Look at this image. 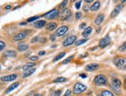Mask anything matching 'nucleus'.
<instances>
[{
    "label": "nucleus",
    "instance_id": "nucleus-1",
    "mask_svg": "<svg viewBox=\"0 0 126 96\" xmlns=\"http://www.w3.org/2000/svg\"><path fill=\"white\" fill-rule=\"evenodd\" d=\"M113 63L120 71H126V58L123 57L116 56L113 58Z\"/></svg>",
    "mask_w": 126,
    "mask_h": 96
},
{
    "label": "nucleus",
    "instance_id": "nucleus-2",
    "mask_svg": "<svg viewBox=\"0 0 126 96\" xmlns=\"http://www.w3.org/2000/svg\"><path fill=\"white\" fill-rule=\"evenodd\" d=\"M108 78L104 74H98L94 78V83L97 86H104L108 84Z\"/></svg>",
    "mask_w": 126,
    "mask_h": 96
},
{
    "label": "nucleus",
    "instance_id": "nucleus-3",
    "mask_svg": "<svg viewBox=\"0 0 126 96\" xmlns=\"http://www.w3.org/2000/svg\"><path fill=\"white\" fill-rule=\"evenodd\" d=\"M87 90L86 85L84 84L77 82L74 84V89H73V93L74 95H80L81 93H83L84 92Z\"/></svg>",
    "mask_w": 126,
    "mask_h": 96
},
{
    "label": "nucleus",
    "instance_id": "nucleus-4",
    "mask_svg": "<svg viewBox=\"0 0 126 96\" xmlns=\"http://www.w3.org/2000/svg\"><path fill=\"white\" fill-rule=\"evenodd\" d=\"M59 11L57 9H52L50 12H46V14L43 15V16L45 17V19L48 20H55V19L59 17Z\"/></svg>",
    "mask_w": 126,
    "mask_h": 96
},
{
    "label": "nucleus",
    "instance_id": "nucleus-5",
    "mask_svg": "<svg viewBox=\"0 0 126 96\" xmlns=\"http://www.w3.org/2000/svg\"><path fill=\"white\" fill-rule=\"evenodd\" d=\"M71 17V11L69 9H64V10H61L59 13V18L61 21L67 20Z\"/></svg>",
    "mask_w": 126,
    "mask_h": 96
},
{
    "label": "nucleus",
    "instance_id": "nucleus-6",
    "mask_svg": "<svg viewBox=\"0 0 126 96\" xmlns=\"http://www.w3.org/2000/svg\"><path fill=\"white\" fill-rule=\"evenodd\" d=\"M30 31V30H24L20 31L19 33H18L15 36H14V40L19 41V40H22L23 39H25L26 36L29 34Z\"/></svg>",
    "mask_w": 126,
    "mask_h": 96
},
{
    "label": "nucleus",
    "instance_id": "nucleus-7",
    "mask_svg": "<svg viewBox=\"0 0 126 96\" xmlns=\"http://www.w3.org/2000/svg\"><path fill=\"white\" fill-rule=\"evenodd\" d=\"M111 43V37L109 35L106 36L103 38H101L99 41V47L101 48H105L106 47H108Z\"/></svg>",
    "mask_w": 126,
    "mask_h": 96
},
{
    "label": "nucleus",
    "instance_id": "nucleus-8",
    "mask_svg": "<svg viewBox=\"0 0 126 96\" xmlns=\"http://www.w3.org/2000/svg\"><path fill=\"white\" fill-rule=\"evenodd\" d=\"M68 26L64 25V26H62L60 27H59L57 30L56 33H55V35L56 36H62L65 35L66 33H67V31H68Z\"/></svg>",
    "mask_w": 126,
    "mask_h": 96
},
{
    "label": "nucleus",
    "instance_id": "nucleus-9",
    "mask_svg": "<svg viewBox=\"0 0 126 96\" xmlns=\"http://www.w3.org/2000/svg\"><path fill=\"white\" fill-rule=\"evenodd\" d=\"M76 41H77V36H70L69 37H67V39L63 42V46L64 47H69L72 44H75Z\"/></svg>",
    "mask_w": 126,
    "mask_h": 96
},
{
    "label": "nucleus",
    "instance_id": "nucleus-10",
    "mask_svg": "<svg viewBox=\"0 0 126 96\" xmlns=\"http://www.w3.org/2000/svg\"><path fill=\"white\" fill-rule=\"evenodd\" d=\"M122 9H123V5H122V3L117 5V6H115V8L113 9V11L111 12L110 17H111V19L116 17V16H117L118 15V14H119V12H120L121 11H122Z\"/></svg>",
    "mask_w": 126,
    "mask_h": 96
},
{
    "label": "nucleus",
    "instance_id": "nucleus-11",
    "mask_svg": "<svg viewBox=\"0 0 126 96\" xmlns=\"http://www.w3.org/2000/svg\"><path fill=\"white\" fill-rule=\"evenodd\" d=\"M17 78V74H9L6 76H2L0 78V80L2 81H5V82H8V81H14Z\"/></svg>",
    "mask_w": 126,
    "mask_h": 96
},
{
    "label": "nucleus",
    "instance_id": "nucleus-12",
    "mask_svg": "<svg viewBox=\"0 0 126 96\" xmlns=\"http://www.w3.org/2000/svg\"><path fill=\"white\" fill-rule=\"evenodd\" d=\"M98 68H99V64L96 63H91L85 67V71L88 72H92V71L98 70Z\"/></svg>",
    "mask_w": 126,
    "mask_h": 96
},
{
    "label": "nucleus",
    "instance_id": "nucleus-13",
    "mask_svg": "<svg viewBox=\"0 0 126 96\" xmlns=\"http://www.w3.org/2000/svg\"><path fill=\"white\" fill-rule=\"evenodd\" d=\"M111 86H112V87H114V88L120 89L121 86H122V81H121V80L118 79V78H113L112 80H111Z\"/></svg>",
    "mask_w": 126,
    "mask_h": 96
},
{
    "label": "nucleus",
    "instance_id": "nucleus-14",
    "mask_svg": "<svg viewBox=\"0 0 126 96\" xmlns=\"http://www.w3.org/2000/svg\"><path fill=\"white\" fill-rule=\"evenodd\" d=\"M104 16L103 15L102 13H100L98 14V16H97L95 20H94V23L96 26H99L101 25V23H102V22L104 21Z\"/></svg>",
    "mask_w": 126,
    "mask_h": 96
},
{
    "label": "nucleus",
    "instance_id": "nucleus-15",
    "mask_svg": "<svg viewBox=\"0 0 126 96\" xmlns=\"http://www.w3.org/2000/svg\"><path fill=\"white\" fill-rule=\"evenodd\" d=\"M17 55V53L15 50H6L3 53V56L6 57H15Z\"/></svg>",
    "mask_w": 126,
    "mask_h": 96
},
{
    "label": "nucleus",
    "instance_id": "nucleus-16",
    "mask_svg": "<svg viewBox=\"0 0 126 96\" xmlns=\"http://www.w3.org/2000/svg\"><path fill=\"white\" fill-rule=\"evenodd\" d=\"M101 7V2L99 1H96L90 6V10L92 12H96L98 11Z\"/></svg>",
    "mask_w": 126,
    "mask_h": 96
},
{
    "label": "nucleus",
    "instance_id": "nucleus-17",
    "mask_svg": "<svg viewBox=\"0 0 126 96\" xmlns=\"http://www.w3.org/2000/svg\"><path fill=\"white\" fill-rule=\"evenodd\" d=\"M46 25V20H38L36 23H34V27L37 28V29H40L43 28L44 26Z\"/></svg>",
    "mask_w": 126,
    "mask_h": 96
},
{
    "label": "nucleus",
    "instance_id": "nucleus-18",
    "mask_svg": "<svg viewBox=\"0 0 126 96\" xmlns=\"http://www.w3.org/2000/svg\"><path fill=\"white\" fill-rule=\"evenodd\" d=\"M35 71H36V68H30V69H29V70H27L26 71H24V73L22 74V77H23V78H27V77L33 74Z\"/></svg>",
    "mask_w": 126,
    "mask_h": 96
},
{
    "label": "nucleus",
    "instance_id": "nucleus-19",
    "mask_svg": "<svg viewBox=\"0 0 126 96\" xmlns=\"http://www.w3.org/2000/svg\"><path fill=\"white\" fill-rule=\"evenodd\" d=\"M19 84V82H15V83L12 84H11L10 86H9V87H8V88L6 90V94H9V93H10L11 92H12V91H13L14 89H16V88L18 87Z\"/></svg>",
    "mask_w": 126,
    "mask_h": 96
},
{
    "label": "nucleus",
    "instance_id": "nucleus-20",
    "mask_svg": "<svg viewBox=\"0 0 126 96\" xmlns=\"http://www.w3.org/2000/svg\"><path fill=\"white\" fill-rule=\"evenodd\" d=\"M57 27V24L56 23H54V22L49 23H47L46 25V30H50V31L54 30Z\"/></svg>",
    "mask_w": 126,
    "mask_h": 96
},
{
    "label": "nucleus",
    "instance_id": "nucleus-21",
    "mask_svg": "<svg viewBox=\"0 0 126 96\" xmlns=\"http://www.w3.org/2000/svg\"><path fill=\"white\" fill-rule=\"evenodd\" d=\"M36 66V63H34V62H28V63H26L25 65H23V70L24 71H26L29 69H30V68H33V67H35Z\"/></svg>",
    "mask_w": 126,
    "mask_h": 96
},
{
    "label": "nucleus",
    "instance_id": "nucleus-22",
    "mask_svg": "<svg viewBox=\"0 0 126 96\" xmlns=\"http://www.w3.org/2000/svg\"><path fill=\"white\" fill-rule=\"evenodd\" d=\"M92 32V27L88 26V27H86V29H84V30L82 33V36L84 37H88Z\"/></svg>",
    "mask_w": 126,
    "mask_h": 96
},
{
    "label": "nucleus",
    "instance_id": "nucleus-23",
    "mask_svg": "<svg viewBox=\"0 0 126 96\" xmlns=\"http://www.w3.org/2000/svg\"><path fill=\"white\" fill-rule=\"evenodd\" d=\"M28 48H29V45L28 44H19L17 47V50L19 51H26L28 50Z\"/></svg>",
    "mask_w": 126,
    "mask_h": 96
},
{
    "label": "nucleus",
    "instance_id": "nucleus-24",
    "mask_svg": "<svg viewBox=\"0 0 126 96\" xmlns=\"http://www.w3.org/2000/svg\"><path fill=\"white\" fill-rule=\"evenodd\" d=\"M100 96H115V95H113L112 92H110L108 90H103V91H101Z\"/></svg>",
    "mask_w": 126,
    "mask_h": 96
},
{
    "label": "nucleus",
    "instance_id": "nucleus-25",
    "mask_svg": "<svg viewBox=\"0 0 126 96\" xmlns=\"http://www.w3.org/2000/svg\"><path fill=\"white\" fill-rule=\"evenodd\" d=\"M66 55V53L65 52H62V53H60V54H59L58 55H57L54 59H53V61L54 62H55V61H57V60H60L61 58H63V57H64V56Z\"/></svg>",
    "mask_w": 126,
    "mask_h": 96
},
{
    "label": "nucleus",
    "instance_id": "nucleus-26",
    "mask_svg": "<svg viewBox=\"0 0 126 96\" xmlns=\"http://www.w3.org/2000/svg\"><path fill=\"white\" fill-rule=\"evenodd\" d=\"M88 40V38H84V39H80V40H78L77 41H76L75 42V46H80V45H82V44H84V43H86L87 41Z\"/></svg>",
    "mask_w": 126,
    "mask_h": 96
},
{
    "label": "nucleus",
    "instance_id": "nucleus-27",
    "mask_svg": "<svg viewBox=\"0 0 126 96\" xmlns=\"http://www.w3.org/2000/svg\"><path fill=\"white\" fill-rule=\"evenodd\" d=\"M65 81H67V78H64V77H59V78L54 80V83H63V82H65Z\"/></svg>",
    "mask_w": 126,
    "mask_h": 96
},
{
    "label": "nucleus",
    "instance_id": "nucleus-28",
    "mask_svg": "<svg viewBox=\"0 0 126 96\" xmlns=\"http://www.w3.org/2000/svg\"><path fill=\"white\" fill-rule=\"evenodd\" d=\"M74 55H71V56H70V57H67V58H66L64 60H63L62 64H67L70 63V62L73 59H74Z\"/></svg>",
    "mask_w": 126,
    "mask_h": 96
},
{
    "label": "nucleus",
    "instance_id": "nucleus-29",
    "mask_svg": "<svg viewBox=\"0 0 126 96\" xmlns=\"http://www.w3.org/2000/svg\"><path fill=\"white\" fill-rule=\"evenodd\" d=\"M67 3H68V1L67 0H64V1H63L60 5V10H64V9H66V6L67 5Z\"/></svg>",
    "mask_w": 126,
    "mask_h": 96
},
{
    "label": "nucleus",
    "instance_id": "nucleus-30",
    "mask_svg": "<svg viewBox=\"0 0 126 96\" xmlns=\"http://www.w3.org/2000/svg\"><path fill=\"white\" fill-rule=\"evenodd\" d=\"M118 51H121V52H124L126 50V41L124 42L123 44L118 47Z\"/></svg>",
    "mask_w": 126,
    "mask_h": 96
},
{
    "label": "nucleus",
    "instance_id": "nucleus-31",
    "mask_svg": "<svg viewBox=\"0 0 126 96\" xmlns=\"http://www.w3.org/2000/svg\"><path fill=\"white\" fill-rule=\"evenodd\" d=\"M61 95V90H56L51 93V96H60Z\"/></svg>",
    "mask_w": 126,
    "mask_h": 96
},
{
    "label": "nucleus",
    "instance_id": "nucleus-32",
    "mask_svg": "<svg viewBox=\"0 0 126 96\" xmlns=\"http://www.w3.org/2000/svg\"><path fill=\"white\" fill-rule=\"evenodd\" d=\"M39 18H40V16H33V17H30V18H29L28 20H27V22H28V23H31V22H33V21H35V20H38Z\"/></svg>",
    "mask_w": 126,
    "mask_h": 96
},
{
    "label": "nucleus",
    "instance_id": "nucleus-33",
    "mask_svg": "<svg viewBox=\"0 0 126 96\" xmlns=\"http://www.w3.org/2000/svg\"><path fill=\"white\" fill-rule=\"evenodd\" d=\"M29 59H30V60H32V61H36V60H39V57L36 56V55H32V56H30V57H29Z\"/></svg>",
    "mask_w": 126,
    "mask_h": 96
},
{
    "label": "nucleus",
    "instance_id": "nucleus-34",
    "mask_svg": "<svg viewBox=\"0 0 126 96\" xmlns=\"http://www.w3.org/2000/svg\"><path fill=\"white\" fill-rule=\"evenodd\" d=\"M111 89L112 90V92H114V93H115V94H117V95H118V94H120V89H118V88H114V87H112V86H111Z\"/></svg>",
    "mask_w": 126,
    "mask_h": 96
},
{
    "label": "nucleus",
    "instance_id": "nucleus-35",
    "mask_svg": "<svg viewBox=\"0 0 126 96\" xmlns=\"http://www.w3.org/2000/svg\"><path fill=\"white\" fill-rule=\"evenodd\" d=\"M5 47H6V43L2 41V40H0V51L4 50Z\"/></svg>",
    "mask_w": 126,
    "mask_h": 96
},
{
    "label": "nucleus",
    "instance_id": "nucleus-36",
    "mask_svg": "<svg viewBox=\"0 0 126 96\" xmlns=\"http://www.w3.org/2000/svg\"><path fill=\"white\" fill-rule=\"evenodd\" d=\"M81 16H82V13L80 12H77L76 13H75V19L76 20H80V19L81 18Z\"/></svg>",
    "mask_w": 126,
    "mask_h": 96
},
{
    "label": "nucleus",
    "instance_id": "nucleus-37",
    "mask_svg": "<svg viewBox=\"0 0 126 96\" xmlns=\"http://www.w3.org/2000/svg\"><path fill=\"white\" fill-rule=\"evenodd\" d=\"M39 40H40V37H39L38 36H36L35 37H33V39L31 40V43H32V44H35V43L38 42Z\"/></svg>",
    "mask_w": 126,
    "mask_h": 96
},
{
    "label": "nucleus",
    "instance_id": "nucleus-38",
    "mask_svg": "<svg viewBox=\"0 0 126 96\" xmlns=\"http://www.w3.org/2000/svg\"><path fill=\"white\" fill-rule=\"evenodd\" d=\"M81 1H78V2H77L76 3H75V8L77 9H79L80 8V6H81Z\"/></svg>",
    "mask_w": 126,
    "mask_h": 96
},
{
    "label": "nucleus",
    "instance_id": "nucleus-39",
    "mask_svg": "<svg viewBox=\"0 0 126 96\" xmlns=\"http://www.w3.org/2000/svg\"><path fill=\"white\" fill-rule=\"evenodd\" d=\"M86 26H87L86 23H80V25L79 26V28L80 29V30H84V29H86Z\"/></svg>",
    "mask_w": 126,
    "mask_h": 96
},
{
    "label": "nucleus",
    "instance_id": "nucleus-40",
    "mask_svg": "<svg viewBox=\"0 0 126 96\" xmlns=\"http://www.w3.org/2000/svg\"><path fill=\"white\" fill-rule=\"evenodd\" d=\"M83 9L84 12H88L90 10V6H88V5H84V7H83Z\"/></svg>",
    "mask_w": 126,
    "mask_h": 96
},
{
    "label": "nucleus",
    "instance_id": "nucleus-41",
    "mask_svg": "<svg viewBox=\"0 0 126 96\" xmlns=\"http://www.w3.org/2000/svg\"><path fill=\"white\" fill-rule=\"evenodd\" d=\"M71 95V91L70 89L67 90V92H65V94L64 95V96H70Z\"/></svg>",
    "mask_w": 126,
    "mask_h": 96
},
{
    "label": "nucleus",
    "instance_id": "nucleus-42",
    "mask_svg": "<svg viewBox=\"0 0 126 96\" xmlns=\"http://www.w3.org/2000/svg\"><path fill=\"white\" fill-rule=\"evenodd\" d=\"M39 41H40V44H44V43L46 41V37H41V39Z\"/></svg>",
    "mask_w": 126,
    "mask_h": 96
},
{
    "label": "nucleus",
    "instance_id": "nucleus-43",
    "mask_svg": "<svg viewBox=\"0 0 126 96\" xmlns=\"http://www.w3.org/2000/svg\"><path fill=\"white\" fill-rule=\"evenodd\" d=\"M55 40H56V35H55V34L51 35V36H50V40H51L52 42H54Z\"/></svg>",
    "mask_w": 126,
    "mask_h": 96
},
{
    "label": "nucleus",
    "instance_id": "nucleus-44",
    "mask_svg": "<svg viewBox=\"0 0 126 96\" xmlns=\"http://www.w3.org/2000/svg\"><path fill=\"white\" fill-rule=\"evenodd\" d=\"M46 54V51L45 50H42V51H40L38 54V56H43Z\"/></svg>",
    "mask_w": 126,
    "mask_h": 96
},
{
    "label": "nucleus",
    "instance_id": "nucleus-45",
    "mask_svg": "<svg viewBox=\"0 0 126 96\" xmlns=\"http://www.w3.org/2000/svg\"><path fill=\"white\" fill-rule=\"evenodd\" d=\"M80 78H86L88 76H87V74H80Z\"/></svg>",
    "mask_w": 126,
    "mask_h": 96
},
{
    "label": "nucleus",
    "instance_id": "nucleus-46",
    "mask_svg": "<svg viewBox=\"0 0 126 96\" xmlns=\"http://www.w3.org/2000/svg\"><path fill=\"white\" fill-rule=\"evenodd\" d=\"M85 2H87V3H91V2H93V0H85Z\"/></svg>",
    "mask_w": 126,
    "mask_h": 96
},
{
    "label": "nucleus",
    "instance_id": "nucleus-47",
    "mask_svg": "<svg viewBox=\"0 0 126 96\" xmlns=\"http://www.w3.org/2000/svg\"><path fill=\"white\" fill-rule=\"evenodd\" d=\"M19 25H20V26H25V25H26V23H19Z\"/></svg>",
    "mask_w": 126,
    "mask_h": 96
},
{
    "label": "nucleus",
    "instance_id": "nucleus-48",
    "mask_svg": "<svg viewBox=\"0 0 126 96\" xmlns=\"http://www.w3.org/2000/svg\"><path fill=\"white\" fill-rule=\"evenodd\" d=\"M124 88L126 90V80H125V81H124Z\"/></svg>",
    "mask_w": 126,
    "mask_h": 96
},
{
    "label": "nucleus",
    "instance_id": "nucleus-49",
    "mask_svg": "<svg viewBox=\"0 0 126 96\" xmlns=\"http://www.w3.org/2000/svg\"><path fill=\"white\" fill-rule=\"evenodd\" d=\"M6 9H11V6H7L6 7Z\"/></svg>",
    "mask_w": 126,
    "mask_h": 96
},
{
    "label": "nucleus",
    "instance_id": "nucleus-50",
    "mask_svg": "<svg viewBox=\"0 0 126 96\" xmlns=\"http://www.w3.org/2000/svg\"><path fill=\"white\" fill-rule=\"evenodd\" d=\"M33 96H43L42 95H40V94H36V95H34Z\"/></svg>",
    "mask_w": 126,
    "mask_h": 96
},
{
    "label": "nucleus",
    "instance_id": "nucleus-51",
    "mask_svg": "<svg viewBox=\"0 0 126 96\" xmlns=\"http://www.w3.org/2000/svg\"><path fill=\"white\" fill-rule=\"evenodd\" d=\"M97 48H98V47H94V48H91V50H94V49H97Z\"/></svg>",
    "mask_w": 126,
    "mask_h": 96
},
{
    "label": "nucleus",
    "instance_id": "nucleus-52",
    "mask_svg": "<svg viewBox=\"0 0 126 96\" xmlns=\"http://www.w3.org/2000/svg\"><path fill=\"white\" fill-rule=\"evenodd\" d=\"M97 30V32H98V33H99V32H100V30H101V28L98 29V30Z\"/></svg>",
    "mask_w": 126,
    "mask_h": 96
},
{
    "label": "nucleus",
    "instance_id": "nucleus-53",
    "mask_svg": "<svg viewBox=\"0 0 126 96\" xmlns=\"http://www.w3.org/2000/svg\"><path fill=\"white\" fill-rule=\"evenodd\" d=\"M0 70H1V65H0Z\"/></svg>",
    "mask_w": 126,
    "mask_h": 96
},
{
    "label": "nucleus",
    "instance_id": "nucleus-54",
    "mask_svg": "<svg viewBox=\"0 0 126 96\" xmlns=\"http://www.w3.org/2000/svg\"><path fill=\"white\" fill-rule=\"evenodd\" d=\"M98 96H100V95H98Z\"/></svg>",
    "mask_w": 126,
    "mask_h": 96
}]
</instances>
